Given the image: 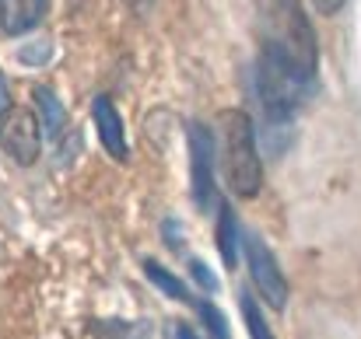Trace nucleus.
I'll list each match as a JSON object with an SVG mask.
<instances>
[{"mask_svg": "<svg viewBox=\"0 0 361 339\" xmlns=\"http://www.w3.org/2000/svg\"><path fill=\"white\" fill-rule=\"evenodd\" d=\"M144 273H147V280L161 290V294H169L172 301H183V305H193V294H190V287L176 276V273H169L161 262H154V259H147L144 262Z\"/></svg>", "mask_w": 361, "mask_h": 339, "instance_id": "obj_10", "label": "nucleus"}, {"mask_svg": "<svg viewBox=\"0 0 361 339\" xmlns=\"http://www.w3.org/2000/svg\"><path fill=\"white\" fill-rule=\"evenodd\" d=\"M35 109H39V115H42V122H46L49 136H60V133H63L67 113H63L60 98H56L49 88H35Z\"/></svg>", "mask_w": 361, "mask_h": 339, "instance_id": "obj_11", "label": "nucleus"}, {"mask_svg": "<svg viewBox=\"0 0 361 339\" xmlns=\"http://www.w3.org/2000/svg\"><path fill=\"white\" fill-rule=\"evenodd\" d=\"M92 115H95V129H99L102 147H106L116 161H126V158H130L126 129H123V115H120V109L113 105V98L99 95V98H95V105H92Z\"/></svg>", "mask_w": 361, "mask_h": 339, "instance_id": "obj_7", "label": "nucleus"}, {"mask_svg": "<svg viewBox=\"0 0 361 339\" xmlns=\"http://www.w3.org/2000/svg\"><path fill=\"white\" fill-rule=\"evenodd\" d=\"M242 248H245V266H249V276H252L259 298H263L270 308L284 312V305H288V280H284V273H281V266H277L270 245H267L256 231H245V234H242Z\"/></svg>", "mask_w": 361, "mask_h": 339, "instance_id": "obj_4", "label": "nucleus"}, {"mask_svg": "<svg viewBox=\"0 0 361 339\" xmlns=\"http://www.w3.org/2000/svg\"><path fill=\"white\" fill-rule=\"evenodd\" d=\"M7 105H11V98H7V81L0 77V113H7Z\"/></svg>", "mask_w": 361, "mask_h": 339, "instance_id": "obj_16", "label": "nucleus"}, {"mask_svg": "<svg viewBox=\"0 0 361 339\" xmlns=\"http://www.w3.org/2000/svg\"><path fill=\"white\" fill-rule=\"evenodd\" d=\"M190 269H193V280H197V283H200V287H207V290H211V294H214V290H218V280H214V276H211V269H207V266H204V262H200V259H193V262H190Z\"/></svg>", "mask_w": 361, "mask_h": 339, "instance_id": "obj_14", "label": "nucleus"}, {"mask_svg": "<svg viewBox=\"0 0 361 339\" xmlns=\"http://www.w3.org/2000/svg\"><path fill=\"white\" fill-rule=\"evenodd\" d=\"M49 0H0V32L25 35L46 18Z\"/></svg>", "mask_w": 361, "mask_h": 339, "instance_id": "obj_8", "label": "nucleus"}, {"mask_svg": "<svg viewBox=\"0 0 361 339\" xmlns=\"http://www.w3.org/2000/svg\"><path fill=\"white\" fill-rule=\"evenodd\" d=\"M0 147L18 161V165H35L39 147H42V126L35 113L28 109H11L0 122Z\"/></svg>", "mask_w": 361, "mask_h": 339, "instance_id": "obj_6", "label": "nucleus"}, {"mask_svg": "<svg viewBox=\"0 0 361 339\" xmlns=\"http://www.w3.org/2000/svg\"><path fill=\"white\" fill-rule=\"evenodd\" d=\"M190 186L193 203L207 210L214 203V140L200 122H190Z\"/></svg>", "mask_w": 361, "mask_h": 339, "instance_id": "obj_5", "label": "nucleus"}, {"mask_svg": "<svg viewBox=\"0 0 361 339\" xmlns=\"http://www.w3.org/2000/svg\"><path fill=\"white\" fill-rule=\"evenodd\" d=\"M239 308H242V322H245V329H249V339H274L270 326H267V315H263V308H259V301H256L249 290L239 294Z\"/></svg>", "mask_w": 361, "mask_h": 339, "instance_id": "obj_12", "label": "nucleus"}, {"mask_svg": "<svg viewBox=\"0 0 361 339\" xmlns=\"http://www.w3.org/2000/svg\"><path fill=\"white\" fill-rule=\"evenodd\" d=\"M176 339H200V336H197L190 326H176Z\"/></svg>", "mask_w": 361, "mask_h": 339, "instance_id": "obj_17", "label": "nucleus"}, {"mask_svg": "<svg viewBox=\"0 0 361 339\" xmlns=\"http://www.w3.org/2000/svg\"><path fill=\"white\" fill-rule=\"evenodd\" d=\"M221 165L232 193L239 200H252L263 189V161L256 147V126L239 109L221 113Z\"/></svg>", "mask_w": 361, "mask_h": 339, "instance_id": "obj_3", "label": "nucleus"}, {"mask_svg": "<svg viewBox=\"0 0 361 339\" xmlns=\"http://www.w3.org/2000/svg\"><path fill=\"white\" fill-rule=\"evenodd\" d=\"M263 49H274L316 77L319 39L298 0H263Z\"/></svg>", "mask_w": 361, "mask_h": 339, "instance_id": "obj_1", "label": "nucleus"}, {"mask_svg": "<svg viewBox=\"0 0 361 339\" xmlns=\"http://www.w3.org/2000/svg\"><path fill=\"white\" fill-rule=\"evenodd\" d=\"M218 252H221L225 266L235 269V262H239V217L228 203H221V210H218Z\"/></svg>", "mask_w": 361, "mask_h": 339, "instance_id": "obj_9", "label": "nucleus"}, {"mask_svg": "<svg viewBox=\"0 0 361 339\" xmlns=\"http://www.w3.org/2000/svg\"><path fill=\"white\" fill-rule=\"evenodd\" d=\"M316 88V77L305 74L298 63H291L288 56L274 53V49H263L259 46V60H256V95H259V105L267 109L270 119H288L295 115L305 98L312 95Z\"/></svg>", "mask_w": 361, "mask_h": 339, "instance_id": "obj_2", "label": "nucleus"}, {"mask_svg": "<svg viewBox=\"0 0 361 339\" xmlns=\"http://www.w3.org/2000/svg\"><path fill=\"white\" fill-rule=\"evenodd\" d=\"M312 4H316L319 14H337V11L344 7V0H312Z\"/></svg>", "mask_w": 361, "mask_h": 339, "instance_id": "obj_15", "label": "nucleus"}, {"mask_svg": "<svg viewBox=\"0 0 361 339\" xmlns=\"http://www.w3.org/2000/svg\"><path fill=\"white\" fill-rule=\"evenodd\" d=\"M197 312H200V322H204V329H207V336L211 339H232L228 336V322H225V315H221L211 301H197Z\"/></svg>", "mask_w": 361, "mask_h": 339, "instance_id": "obj_13", "label": "nucleus"}]
</instances>
